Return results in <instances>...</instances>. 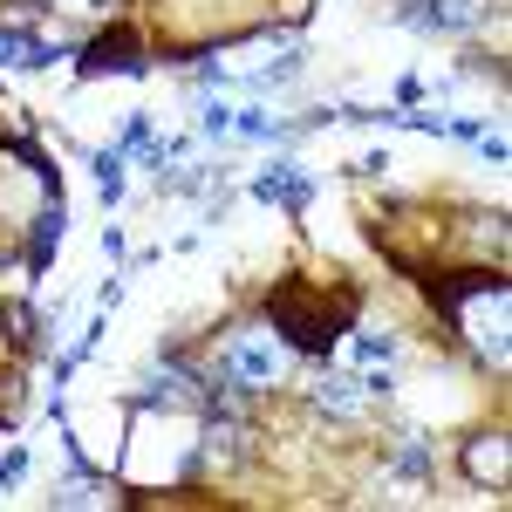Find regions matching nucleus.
Segmentation results:
<instances>
[{
	"label": "nucleus",
	"instance_id": "6",
	"mask_svg": "<svg viewBox=\"0 0 512 512\" xmlns=\"http://www.w3.org/2000/svg\"><path fill=\"white\" fill-rule=\"evenodd\" d=\"M260 198H280V205H308V185H301L294 171H267V178H260Z\"/></svg>",
	"mask_w": 512,
	"mask_h": 512
},
{
	"label": "nucleus",
	"instance_id": "2",
	"mask_svg": "<svg viewBox=\"0 0 512 512\" xmlns=\"http://www.w3.org/2000/svg\"><path fill=\"white\" fill-rule=\"evenodd\" d=\"M226 369H233L246 390L280 383V349H274V335H233V342H226Z\"/></svg>",
	"mask_w": 512,
	"mask_h": 512
},
{
	"label": "nucleus",
	"instance_id": "5",
	"mask_svg": "<svg viewBox=\"0 0 512 512\" xmlns=\"http://www.w3.org/2000/svg\"><path fill=\"white\" fill-rule=\"evenodd\" d=\"M48 55H55V48L35 41V35H0V62H28V69H35V62H48Z\"/></svg>",
	"mask_w": 512,
	"mask_h": 512
},
{
	"label": "nucleus",
	"instance_id": "4",
	"mask_svg": "<svg viewBox=\"0 0 512 512\" xmlns=\"http://www.w3.org/2000/svg\"><path fill=\"white\" fill-rule=\"evenodd\" d=\"M424 14H431L437 28H478V21L492 14V0H431Z\"/></svg>",
	"mask_w": 512,
	"mask_h": 512
},
{
	"label": "nucleus",
	"instance_id": "1",
	"mask_svg": "<svg viewBox=\"0 0 512 512\" xmlns=\"http://www.w3.org/2000/svg\"><path fill=\"white\" fill-rule=\"evenodd\" d=\"M267 315H274V328L294 342V349L328 355L335 342H342L349 315H355V287H335V301H328V287L294 274V280H280L274 294H267Z\"/></svg>",
	"mask_w": 512,
	"mask_h": 512
},
{
	"label": "nucleus",
	"instance_id": "8",
	"mask_svg": "<svg viewBox=\"0 0 512 512\" xmlns=\"http://www.w3.org/2000/svg\"><path fill=\"white\" fill-rule=\"evenodd\" d=\"M0 315H7V335H14V342L35 335V315H28V308H0Z\"/></svg>",
	"mask_w": 512,
	"mask_h": 512
},
{
	"label": "nucleus",
	"instance_id": "3",
	"mask_svg": "<svg viewBox=\"0 0 512 512\" xmlns=\"http://www.w3.org/2000/svg\"><path fill=\"white\" fill-rule=\"evenodd\" d=\"M103 69H123V76H137L144 69V41L130 35V28H110V35L89 41V55H82V76H103Z\"/></svg>",
	"mask_w": 512,
	"mask_h": 512
},
{
	"label": "nucleus",
	"instance_id": "7",
	"mask_svg": "<svg viewBox=\"0 0 512 512\" xmlns=\"http://www.w3.org/2000/svg\"><path fill=\"white\" fill-rule=\"evenodd\" d=\"M472 472L492 478V485L506 478V444H499V437H492V444H472Z\"/></svg>",
	"mask_w": 512,
	"mask_h": 512
}]
</instances>
